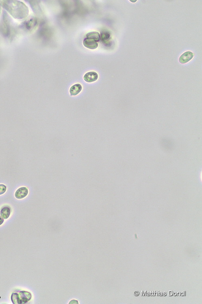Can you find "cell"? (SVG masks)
<instances>
[{"mask_svg":"<svg viewBox=\"0 0 202 304\" xmlns=\"http://www.w3.org/2000/svg\"><path fill=\"white\" fill-rule=\"evenodd\" d=\"M84 81L88 83L95 82L98 78V75L96 72H88L84 75L83 77Z\"/></svg>","mask_w":202,"mask_h":304,"instance_id":"3","label":"cell"},{"mask_svg":"<svg viewBox=\"0 0 202 304\" xmlns=\"http://www.w3.org/2000/svg\"><path fill=\"white\" fill-rule=\"evenodd\" d=\"M111 35L110 33L107 31H103L101 33L100 35V40L102 42L107 44V42H108L110 40Z\"/></svg>","mask_w":202,"mask_h":304,"instance_id":"11","label":"cell"},{"mask_svg":"<svg viewBox=\"0 0 202 304\" xmlns=\"http://www.w3.org/2000/svg\"><path fill=\"white\" fill-rule=\"evenodd\" d=\"M4 221V219L1 216H0V226L3 223Z\"/></svg>","mask_w":202,"mask_h":304,"instance_id":"15","label":"cell"},{"mask_svg":"<svg viewBox=\"0 0 202 304\" xmlns=\"http://www.w3.org/2000/svg\"><path fill=\"white\" fill-rule=\"evenodd\" d=\"M7 191V187L4 184H0V195L4 194Z\"/></svg>","mask_w":202,"mask_h":304,"instance_id":"14","label":"cell"},{"mask_svg":"<svg viewBox=\"0 0 202 304\" xmlns=\"http://www.w3.org/2000/svg\"><path fill=\"white\" fill-rule=\"evenodd\" d=\"M84 46L88 49H95L98 48V44L97 42L93 39L86 38L83 41Z\"/></svg>","mask_w":202,"mask_h":304,"instance_id":"4","label":"cell"},{"mask_svg":"<svg viewBox=\"0 0 202 304\" xmlns=\"http://www.w3.org/2000/svg\"><path fill=\"white\" fill-rule=\"evenodd\" d=\"M134 294L135 295H136V296H137V295H138L139 294V292L138 291H136V292H135Z\"/></svg>","mask_w":202,"mask_h":304,"instance_id":"16","label":"cell"},{"mask_svg":"<svg viewBox=\"0 0 202 304\" xmlns=\"http://www.w3.org/2000/svg\"><path fill=\"white\" fill-rule=\"evenodd\" d=\"M1 5L14 18L21 19L28 16V8L23 2L18 1H1Z\"/></svg>","mask_w":202,"mask_h":304,"instance_id":"1","label":"cell"},{"mask_svg":"<svg viewBox=\"0 0 202 304\" xmlns=\"http://www.w3.org/2000/svg\"><path fill=\"white\" fill-rule=\"evenodd\" d=\"M194 54L190 51H187L183 53L179 58V62L181 64H185L193 59Z\"/></svg>","mask_w":202,"mask_h":304,"instance_id":"7","label":"cell"},{"mask_svg":"<svg viewBox=\"0 0 202 304\" xmlns=\"http://www.w3.org/2000/svg\"><path fill=\"white\" fill-rule=\"evenodd\" d=\"M174 294V295H175V296H176V293H175Z\"/></svg>","mask_w":202,"mask_h":304,"instance_id":"19","label":"cell"},{"mask_svg":"<svg viewBox=\"0 0 202 304\" xmlns=\"http://www.w3.org/2000/svg\"><path fill=\"white\" fill-rule=\"evenodd\" d=\"M131 1V2H136V1Z\"/></svg>","mask_w":202,"mask_h":304,"instance_id":"18","label":"cell"},{"mask_svg":"<svg viewBox=\"0 0 202 304\" xmlns=\"http://www.w3.org/2000/svg\"><path fill=\"white\" fill-rule=\"evenodd\" d=\"M37 24V20L36 19L31 18L24 23L23 26L26 30L31 31L36 27Z\"/></svg>","mask_w":202,"mask_h":304,"instance_id":"8","label":"cell"},{"mask_svg":"<svg viewBox=\"0 0 202 304\" xmlns=\"http://www.w3.org/2000/svg\"><path fill=\"white\" fill-rule=\"evenodd\" d=\"M11 208L8 206H5L1 208V216L4 219H7L9 217L11 214Z\"/></svg>","mask_w":202,"mask_h":304,"instance_id":"10","label":"cell"},{"mask_svg":"<svg viewBox=\"0 0 202 304\" xmlns=\"http://www.w3.org/2000/svg\"><path fill=\"white\" fill-rule=\"evenodd\" d=\"M11 300L13 304H20L19 296L17 293H13L11 296Z\"/></svg>","mask_w":202,"mask_h":304,"instance_id":"13","label":"cell"},{"mask_svg":"<svg viewBox=\"0 0 202 304\" xmlns=\"http://www.w3.org/2000/svg\"><path fill=\"white\" fill-rule=\"evenodd\" d=\"M86 38L93 39L96 42L100 41V34L98 32H91L86 35Z\"/></svg>","mask_w":202,"mask_h":304,"instance_id":"12","label":"cell"},{"mask_svg":"<svg viewBox=\"0 0 202 304\" xmlns=\"http://www.w3.org/2000/svg\"><path fill=\"white\" fill-rule=\"evenodd\" d=\"M28 194V190L25 187H21L16 191L15 196L17 199H22L27 196Z\"/></svg>","mask_w":202,"mask_h":304,"instance_id":"6","label":"cell"},{"mask_svg":"<svg viewBox=\"0 0 202 304\" xmlns=\"http://www.w3.org/2000/svg\"><path fill=\"white\" fill-rule=\"evenodd\" d=\"M2 26V33L3 35L7 37L9 36L10 34L9 17L6 12H4L3 13V24Z\"/></svg>","mask_w":202,"mask_h":304,"instance_id":"2","label":"cell"},{"mask_svg":"<svg viewBox=\"0 0 202 304\" xmlns=\"http://www.w3.org/2000/svg\"><path fill=\"white\" fill-rule=\"evenodd\" d=\"M20 304H25L30 301L32 298V294L27 291H20L19 293Z\"/></svg>","mask_w":202,"mask_h":304,"instance_id":"5","label":"cell"},{"mask_svg":"<svg viewBox=\"0 0 202 304\" xmlns=\"http://www.w3.org/2000/svg\"><path fill=\"white\" fill-rule=\"evenodd\" d=\"M173 295V292L172 291H170V296H171Z\"/></svg>","mask_w":202,"mask_h":304,"instance_id":"17","label":"cell"},{"mask_svg":"<svg viewBox=\"0 0 202 304\" xmlns=\"http://www.w3.org/2000/svg\"><path fill=\"white\" fill-rule=\"evenodd\" d=\"M82 86L80 84H76L73 85L70 89V93L72 96H76L81 91Z\"/></svg>","mask_w":202,"mask_h":304,"instance_id":"9","label":"cell"}]
</instances>
